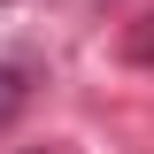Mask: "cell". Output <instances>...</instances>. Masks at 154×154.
Wrapping results in <instances>:
<instances>
[{
	"mask_svg": "<svg viewBox=\"0 0 154 154\" xmlns=\"http://www.w3.org/2000/svg\"><path fill=\"white\" fill-rule=\"evenodd\" d=\"M23 108H31V69H23V62H0V131L16 123Z\"/></svg>",
	"mask_w": 154,
	"mask_h": 154,
	"instance_id": "6da1fadb",
	"label": "cell"
},
{
	"mask_svg": "<svg viewBox=\"0 0 154 154\" xmlns=\"http://www.w3.org/2000/svg\"><path fill=\"white\" fill-rule=\"evenodd\" d=\"M123 62H131V69H154V8L139 23H123Z\"/></svg>",
	"mask_w": 154,
	"mask_h": 154,
	"instance_id": "7a4b0ae2",
	"label": "cell"
},
{
	"mask_svg": "<svg viewBox=\"0 0 154 154\" xmlns=\"http://www.w3.org/2000/svg\"><path fill=\"white\" fill-rule=\"evenodd\" d=\"M46 154H69V146H46Z\"/></svg>",
	"mask_w": 154,
	"mask_h": 154,
	"instance_id": "3957f363",
	"label": "cell"
},
{
	"mask_svg": "<svg viewBox=\"0 0 154 154\" xmlns=\"http://www.w3.org/2000/svg\"><path fill=\"white\" fill-rule=\"evenodd\" d=\"M0 8H8V0H0Z\"/></svg>",
	"mask_w": 154,
	"mask_h": 154,
	"instance_id": "277c9868",
	"label": "cell"
}]
</instances>
